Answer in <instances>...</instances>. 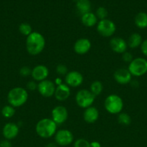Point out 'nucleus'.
<instances>
[{"mask_svg": "<svg viewBox=\"0 0 147 147\" xmlns=\"http://www.w3.org/2000/svg\"><path fill=\"white\" fill-rule=\"evenodd\" d=\"M26 50L31 55H37L43 51L46 47V39L41 33L33 32L27 36L25 42Z\"/></svg>", "mask_w": 147, "mask_h": 147, "instance_id": "1", "label": "nucleus"}, {"mask_svg": "<svg viewBox=\"0 0 147 147\" xmlns=\"http://www.w3.org/2000/svg\"><path fill=\"white\" fill-rule=\"evenodd\" d=\"M58 125L49 118H44L37 121L35 131L37 136L42 139H49L56 134Z\"/></svg>", "mask_w": 147, "mask_h": 147, "instance_id": "2", "label": "nucleus"}, {"mask_svg": "<svg viewBox=\"0 0 147 147\" xmlns=\"http://www.w3.org/2000/svg\"><path fill=\"white\" fill-rule=\"evenodd\" d=\"M27 89L22 87H15L11 89L7 94V100L10 106L18 108L25 104L28 100Z\"/></svg>", "mask_w": 147, "mask_h": 147, "instance_id": "3", "label": "nucleus"}, {"mask_svg": "<svg viewBox=\"0 0 147 147\" xmlns=\"http://www.w3.org/2000/svg\"><path fill=\"white\" fill-rule=\"evenodd\" d=\"M123 101L120 96L116 94H111L107 96L104 102L105 109L111 114H119L123 109Z\"/></svg>", "mask_w": 147, "mask_h": 147, "instance_id": "4", "label": "nucleus"}, {"mask_svg": "<svg viewBox=\"0 0 147 147\" xmlns=\"http://www.w3.org/2000/svg\"><path fill=\"white\" fill-rule=\"evenodd\" d=\"M128 70L131 76L141 77L147 73V60L144 57L134 58L128 65Z\"/></svg>", "mask_w": 147, "mask_h": 147, "instance_id": "5", "label": "nucleus"}, {"mask_svg": "<svg viewBox=\"0 0 147 147\" xmlns=\"http://www.w3.org/2000/svg\"><path fill=\"white\" fill-rule=\"evenodd\" d=\"M96 96L87 89H82L76 93L75 100L78 106L82 109H87L92 106Z\"/></svg>", "mask_w": 147, "mask_h": 147, "instance_id": "6", "label": "nucleus"}, {"mask_svg": "<svg viewBox=\"0 0 147 147\" xmlns=\"http://www.w3.org/2000/svg\"><path fill=\"white\" fill-rule=\"evenodd\" d=\"M97 31L104 37H110L115 34L116 26L112 20L105 19L99 20L97 24Z\"/></svg>", "mask_w": 147, "mask_h": 147, "instance_id": "7", "label": "nucleus"}, {"mask_svg": "<svg viewBox=\"0 0 147 147\" xmlns=\"http://www.w3.org/2000/svg\"><path fill=\"white\" fill-rule=\"evenodd\" d=\"M55 142L60 146H67L74 142V136L72 132L68 129H60L54 135Z\"/></svg>", "mask_w": 147, "mask_h": 147, "instance_id": "8", "label": "nucleus"}, {"mask_svg": "<svg viewBox=\"0 0 147 147\" xmlns=\"http://www.w3.org/2000/svg\"><path fill=\"white\" fill-rule=\"evenodd\" d=\"M56 84L50 80H44L37 84V91L44 98H50L54 96Z\"/></svg>", "mask_w": 147, "mask_h": 147, "instance_id": "9", "label": "nucleus"}, {"mask_svg": "<svg viewBox=\"0 0 147 147\" xmlns=\"http://www.w3.org/2000/svg\"><path fill=\"white\" fill-rule=\"evenodd\" d=\"M69 117V113L66 108L63 106H57L51 111V119L57 125L64 123Z\"/></svg>", "mask_w": 147, "mask_h": 147, "instance_id": "10", "label": "nucleus"}, {"mask_svg": "<svg viewBox=\"0 0 147 147\" xmlns=\"http://www.w3.org/2000/svg\"><path fill=\"white\" fill-rule=\"evenodd\" d=\"M83 81L84 77L82 74L76 70L69 72L65 76V83L69 87H79L82 84Z\"/></svg>", "mask_w": 147, "mask_h": 147, "instance_id": "11", "label": "nucleus"}, {"mask_svg": "<svg viewBox=\"0 0 147 147\" xmlns=\"http://www.w3.org/2000/svg\"><path fill=\"white\" fill-rule=\"evenodd\" d=\"M110 47L114 53L122 54L127 51L128 44L127 42L122 37H115L110 40Z\"/></svg>", "mask_w": 147, "mask_h": 147, "instance_id": "12", "label": "nucleus"}, {"mask_svg": "<svg viewBox=\"0 0 147 147\" xmlns=\"http://www.w3.org/2000/svg\"><path fill=\"white\" fill-rule=\"evenodd\" d=\"M113 77L115 81L120 85L128 84L132 80V76L129 70L124 67L117 69L114 73Z\"/></svg>", "mask_w": 147, "mask_h": 147, "instance_id": "13", "label": "nucleus"}, {"mask_svg": "<svg viewBox=\"0 0 147 147\" xmlns=\"http://www.w3.org/2000/svg\"><path fill=\"white\" fill-rule=\"evenodd\" d=\"M49 75L48 68L43 65H36L32 69L31 76L35 81L41 82L46 80Z\"/></svg>", "mask_w": 147, "mask_h": 147, "instance_id": "14", "label": "nucleus"}, {"mask_svg": "<svg viewBox=\"0 0 147 147\" xmlns=\"http://www.w3.org/2000/svg\"><path fill=\"white\" fill-rule=\"evenodd\" d=\"M92 47V43L87 38L78 39L74 45V50L78 55L86 54Z\"/></svg>", "mask_w": 147, "mask_h": 147, "instance_id": "15", "label": "nucleus"}, {"mask_svg": "<svg viewBox=\"0 0 147 147\" xmlns=\"http://www.w3.org/2000/svg\"><path fill=\"white\" fill-rule=\"evenodd\" d=\"M20 129L18 125L14 123H7L4 126L2 129V134L4 139L7 140H12L18 135Z\"/></svg>", "mask_w": 147, "mask_h": 147, "instance_id": "16", "label": "nucleus"}, {"mask_svg": "<svg viewBox=\"0 0 147 147\" xmlns=\"http://www.w3.org/2000/svg\"><path fill=\"white\" fill-rule=\"evenodd\" d=\"M71 95L70 87L66 84L62 83L59 86H56V91H55L54 96L56 100L59 101H64L69 98Z\"/></svg>", "mask_w": 147, "mask_h": 147, "instance_id": "17", "label": "nucleus"}, {"mask_svg": "<svg viewBox=\"0 0 147 147\" xmlns=\"http://www.w3.org/2000/svg\"><path fill=\"white\" fill-rule=\"evenodd\" d=\"M99 111L94 106H90L84 110L83 118L85 122L88 123H94L99 119Z\"/></svg>", "mask_w": 147, "mask_h": 147, "instance_id": "18", "label": "nucleus"}, {"mask_svg": "<svg viewBox=\"0 0 147 147\" xmlns=\"http://www.w3.org/2000/svg\"><path fill=\"white\" fill-rule=\"evenodd\" d=\"M97 17L96 14L92 12H88L86 14L82 15L81 17V21L83 25H84L86 27H94L97 24Z\"/></svg>", "mask_w": 147, "mask_h": 147, "instance_id": "19", "label": "nucleus"}, {"mask_svg": "<svg viewBox=\"0 0 147 147\" xmlns=\"http://www.w3.org/2000/svg\"><path fill=\"white\" fill-rule=\"evenodd\" d=\"M142 42L143 39L141 34L135 32L130 35L128 42H127V44H128V47H129L130 48L135 49L140 47Z\"/></svg>", "mask_w": 147, "mask_h": 147, "instance_id": "20", "label": "nucleus"}, {"mask_svg": "<svg viewBox=\"0 0 147 147\" xmlns=\"http://www.w3.org/2000/svg\"><path fill=\"white\" fill-rule=\"evenodd\" d=\"M76 7L78 12L81 15L90 12L91 3L89 0H79V1L76 2Z\"/></svg>", "mask_w": 147, "mask_h": 147, "instance_id": "21", "label": "nucleus"}, {"mask_svg": "<svg viewBox=\"0 0 147 147\" xmlns=\"http://www.w3.org/2000/svg\"><path fill=\"white\" fill-rule=\"evenodd\" d=\"M135 26L139 29L147 28V14L146 12H139L134 19Z\"/></svg>", "mask_w": 147, "mask_h": 147, "instance_id": "22", "label": "nucleus"}, {"mask_svg": "<svg viewBox=\"0 0 147 147\" xmlns=\"http://www.w3.org/2000/svg\"><path fill=\"white\" fill-rule=\"evenodd\" d=\"M89 90L95 95V96H97L102 93L103 90V85L99 80H95L92 82L90 85Z\"/></svg>", "mask_w": 147, "mask_h": 147, "instance_id": "23", "label": "nucleus"}, {"mask_svg": "<svg viewBox=\"0 0 147 147\" xmlns=\"http://www.w3.org/2000/svg\"><path fill=\"white\" fill-rule=\"evenodd\" d=\"M118 121L123 126H129L131 123V117L127 113H120L118 116Z\"/></svg>", "mask_w": 147, "mask_h": 147, "instance_id": "24", "label": "nucleus"}, {"mask_svg": "<svg viewBox=\"0 0 147 147\" xmlns=\"http://www.w3.org/2000/svg\"><path fill=\"white\" fill-rule=\"evenodd\" d=\"M14 114H15V108L10 105L4 106L1 109V115L4 118L10 119V118L13 117Z\"/></svg>", "mask_w": 147, "mask_h": 147, "instance_id": "25", "label": "nucleus"}, {"mask_svg": "<svg viewBox=\"0 0 147 147\" xmlns=\"http://www.w3.org/2000/svg\"><path fill=\"white\" fill-rule=\"evenodd\" d=\"M19 31L21 33L22 35L27 36L30 35L32 32H33V29H32L31 25L28 23H26V22H23L21 23L19 26Z\"/></svg>", "mask_w": 147, "mask_h": 147, "instance_id": "26", "label": "nucleus"}, {"mask_svg": "<svg viewBox=\"0 0 147 147\" xmlns=\"http://www.w3.org/2000/svg\"><path fill=\"white\" fill-rule=\"evenodd\" d=\"M96 16L97 19H99L100 20H105L107 19V17L108 15V11L106 8L103 7H98L96 11Z\"/></svg>", "mask_w": 147, "mask_h": 147, "instance_id": "27", "label": "nucleus"}, {"mask_svg": "<svg viewBox=\"0 0 147 147\" xmlns=\"http://www.w3.org/2000/svg\"><path fill=\"white\" fill-rule=\"evenodd\" d=\"M56 71L59 76H65L69 73V70H68V67L66 65L63 64H59L56 66Z\"/></svg>", "mask_w": 147, "mask_h": 147, "instance_id": "28", "label": "nucleus"}, {"mask_svg": "<svg viewBox=\"0 0 147 147\" xmlns=\"http://www.w3.org/2000/svg\"><path fill=\"white\" fill-rule=\"evenodd\" d=\"M74 147H90V142L85 139H79L74 142Z\"/></svg>", "mask_w": 147, "mask_h": 147, "instance_id": "29", "label": "nucleus"}, {"mask_svg": "<svg viewBox=\"0 0 147 147\" xmlns=\"http://www.w3.org/2000/svg\"><path fill=\"white\" fill-rule=\"evenodd\" d=\"M32 69L28 66H23L20 69V74L22 77H27L31 76Z\"/></svg>", "mask_w": 147, "mask_h": 147, "instance_id": "30", "label": "nucleus"}, {"mask_svg": "<svg viewBox=\"0 0 147 147\" xmlns=\"http://www.w3.org/2000/svg\"><path fill=\"white\" fill-rule=\"evenodd\" d=\"M122 59L125 63H130L133 60V55L131 54L130 52L126 51L124 53H122Z\"/></svg>", "mask_w": 147, "mask_h": 147, "instance_id": "31", "label": "nucleus"}, {"mask_svg": "<svg viewBox=\"0 0 147 147\" xmlns=\"http://www.w3.org/2000/svg\"><path fill=\"white\" fill-rule=\"evenodd\" d=\"M26 88L27 90L33 91V90H37V84L35 80H30V81L27 82V83L26 84Z\"/></svg>", "mask_w": 147, "mask_h": 147, "instance_id": "32", "label": "nucleus"}, {"mask_svg": "<svg viewBox=\"0 0 147 147\" xmlns=\"http://www.w3.org/2000/svg\"><path fill=\"white\" fill-rule=\"evenodd\" d=\"M140 47H141V53H143V55L146 56V57H147V39L143 40Z\"/></svg>", "mask_w": 147, "mask_h": 147, "instance_id": "33", "label": "nucleus"}, {"mask_svg": "<svg viewBox=\"0 0 147 147\" xmlns=\"http://www.w3.org/2000/svg\"><path fill=\"white\" fill-rule=\"evenodd\" d=\"M0 147H12V143L10 140H3L0 142Z\"/></svg>", "mask_w": 147, "mask_h": 147, "instance_id": "34", "label": "nucleus"}, {"mask_svg": "<svg viewBox=\"0 0 147 147\" xmlns=\"http://www.w3.org/2000/svg\"><path fill=\"white\" fill-rule=\"evenodd\" d=\"M90 147H102V146L99 142L93 141V142H90Z\"/></svg>", "mask_w": 147, "mask_h": 147, "instance_id": "35", "label": "nucleus"}, {"mask_svg": "<svg viewBox=\"0 0 147 147\" xmlns=\"http://www.w3.org/2000/svg\"><path fill=\"white\" fill-rule=\"evenodd\" d=\"M57 144L56 143V142H50V143H48V144L46 145V146L45 147H58Z\"/></svg>", "mask_w": 147, "mask_h": 147, "instance_id": "36", "label": "nucleus"}, {"mask_svg": "<svg viewBox=\"0 0 147 147\" xmlns=\"http://www.w3.org/2000/svg\"><path fill=\"white\" fill-rule=\"evenodd\" d=\"M55 84L56 85V86H59V85L62 84V80L60 78H56V80H55Z\"/></svg>", "mask_w": 147, "mask_h": 147, "instance_id": "37", "label": "nucleus"}, {"mask_svg": "<svg viewBox=\"0 0 147 147\" xmlns=\"http://www.w3.org/2000/svg\"><path fill=\"white\" fill-rule=\"evenodd\" d=\"M73 1H76V2H77V1H79V0H73Z\"/></svg>", "mask_w": 147, "mask_h": 147, "instance_id": "38", "label": "nucleus"}]
</instances>
